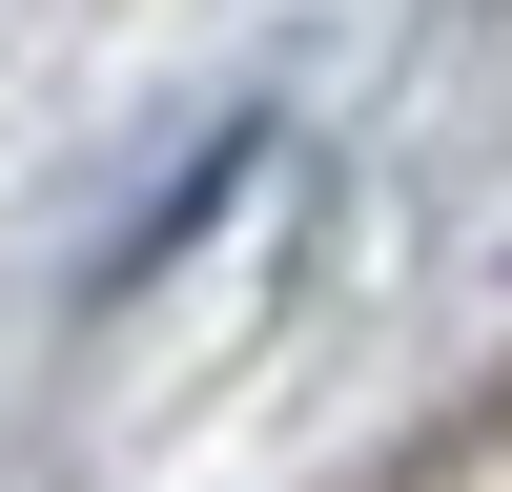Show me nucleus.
<instances>
[{
    "label": "nucleus",
    "instance_id": "obj_1",
    "mask_svg": "<svg viewBox=\"0 0 512 492\" xmlns=\"http://www.w3.org/2000/svg\"><path fill=\"white\" fill-rule=\"evenodd\" d=\"M246 164H267V123H226V144H205V164H185V185H164V205H144V226H123V246H103V287H144V267H164V246H205V226H226V205H246Z\"/></svg>",
    "mask_w": 512,
    "mask_h": 492
}]
</instances>
